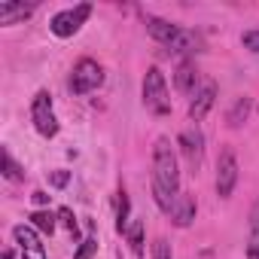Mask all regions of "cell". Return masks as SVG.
Wrapping results in <instances>:
<instances>
[{
    "label": "cell",
    "mask_w": 259,
    "mask_h": 259,
    "mask_svg": "<svg viewBox=\"0 0 259 259\" xmlns=\"http://www.w3.org/2000/svg\"><path fill=\"white\" fill-rule=\"evenodd\" d=\"M31 119H34V128L43 135V138H55L58 135V119H55V110H52V95L46 89H40L31 101Z\"/></svg>",
    "instance_id": "3957f363"
},
{
    "label": "cell",
    "mask_w": 259,
    "mask_h": 259,
    "mask_svg": "<svg viewBox=\"0 0 259 259\" xmlns=\"http://www.w3.org/2000/svg\"><path fill=\"white\" fill-rule=\"evenodd\" d=\"M31 198H34V204H37V207H46V204H49V198H52V195H46V192H43V189H37V192H34V195H31Z\"/></svg>",
    "instance_id": "484cf974"
},
{
    "label": "cell",
    "mask_w": 259,
    "mask_h": 259,
    "mask_svg": "<svg viewBox=\"0 0 259 259\" xmlns=\"http://www.w3.org/2000/svg\"><path fill=\"white\" fill-rule=\"evenodd\" d=\"M125 235H128V244H132V250L141 256V250H144V223H141V220H135L132 226H128V232H125Z\"/></svg>",
    "instance_id": "d6986e66"
},
{
    "label": "cell",
    "mask_w": 259,
    "mask_h": 259,
    "mask_svg": "<svg viewBox=\"0 0 259 259\" xmlns=\"http://www.w3.org/2000/svg\"><path fill=\"white\" fill-rule=\"evenodd\" d=\"M174 55H195V52H201V37L195 34V31H186V28H180L177 31V37L171 40V46H168Z\"/></svg>",
    "instance_id": "8fae6325"
},
{
    "label": "cell",
    "mask_w": 259,
    "mask_h": 259,
    "mask_svg": "<svg viewBox=\"0 0 259 259\" xmlns=\"http://www.w3.org/2000/svg\"><path fill=\"white\" fill-rule=\"evenodd\" d=\"M213 101H217V82H213V79H207V82L198 89V95L192 98V104H189V119L198 125V122H201V119L210 113Z\"/></svg>",
    "instance_id": "9c48e42d"
},
{
    "label": "cell",
    "mask_w": 259,
    "mask_h": 259,
    "mask_svg": "<svg viewBox=\"0 0 259 259\" xmlns=\"http://www.w3.org/2000/svg\"><path fill=\"white\" fill-rule=\"evenodd\" d=\"M67 180H70V171H52V174H49V183H52L55 189H64Z\"/></svg>",
    "instance_id": "cb8c5ba5"
},
{
    "label": "cell",
    "mask_w": 259,
    "mask_h": 259,
    "mask_svg": "<svg viewBox=\"0 0 259 259\" xmlns=\"http://www.w3.org/2000/svg\"><path fill=\"white\" fill-rule=\"evenodd\" d=\"M241 43H244V49H250V52H259V31H247V34L241 37Z\"/></svg>",
    "instance_id": "d4e9b609"
},
{
    "label": "cell",
    "mask_w": 259,
    "mask_h": 259,
    "mask_svg": "<svg viewBox=\"0 0 259 259\" xmlns=\"http://www.w3.org/2000/svg\"><path fill=\"white\" fill-rule=\"evenodd\" d=\"M4 177L7 180H25V171L19 168V162L13 159L10 150H4Z\"/></svg>",
    "instance_id": "ffe728a7"
},
{
    "label": "cell",
    "mask_w": 259,
    "mask_h": 259,
    "mask_svg": "<svg viewBox=\"0 0 259 259\" xmlns=\"http://www.w3.org/2000/svg\"><path fill=\"white\" fill-rule=\"evenodd\" d=\"M247 116H250V98H238V101H235V107L229 110L226 122H229L232 128H241V125L247 122Z\"/></svg>",
    "instance_id": "e0dca14e"
},
{
    "label": "cell",
    "mask_w": 259,
    "mask_h": 259,
    "mask_svg": "<svg viewBox=\"0 0 259 259\" xmlns=\"http://www.w3.org/2000/svg\"><path fill=\"white\" fill-rule=\"evenodd\" d=\"M153 259H171V244H168L165 238H159V241L153 244Z\"/></svg>",
    "instance_id": "603a6c76"
},
{
    "label": "cell",
    "mask_w": 259,
    "mask_h": 259,
    "mask_svg": "<svg viewBox=\"0 0 259 259\" xmlns=\"http://www.w3.org/2000/svg\"><path fill=\"white\" fill-rule=\"evenodd\" d=\"M153 198L162 213L171 217L174 201L180 198V171H177V156L168 138H159L153 147Z\"/></svg>",
    "instance_id": "6da1fadb"
},
{
    "label": "cell",
    "mask_w": 259,
    "mask_h": 259,
    "mask_svg": "<svg viewBox=\"0 0 259 259\" xmlns=\"http://www.w3.org/2000/svg\"><path fill=\"white\" fill-rule=\"evenodd\" d=\"M171 220H174V226H177V229L192 226V220H195V198H192V195H186V192H180V198L174 201Z\"/></svg>",
    "instance_id": "7c38bea8"
},
{
    "label": "cell",
    "mask_w": 259,
    "mask_h": 259,
    "mask_svg": "<svg viewBox=\"0 0 259 259\" xmlns=\"http://www.w3.org/2000/svg\"><path fill=\"white\" fill-rule=\"evenodd\" d=\"M89 16H92V4H79L76 10H61V13H55L52 22H49V28H52L55 37H73V34L82 28V22H85Z\"/></svg>",
    "instance_id": "5b68a950"
},
{
    "label": "cell",
    "mask_w": 259,
    "mask_h": 259,
    "mask_svg": "<svg viewBox=\"0 0 259 259\" xmlns=\"http://www.w3.org/2000/svg\"><path fill=\"white\" fill-rule=\"evenodd\" d=\"M34 13V4H16V0H4L0 4V25H19Z\"/></svg>",
    "instance_id": "4fadbf2b"
},
{
    "label": "cell",
    "mask_w": 259,
    "mask_h": 259,
    "mask_svg": "<svg viewBox=\"0 0 259 259\" xmlns=\"http://www.w3.org/2000/svg\"><path fill=\"white\" fill-rule=\"evenodd\" d=\"M101 82H104V70H101L98 61L82 58V61L73 64V73H70V92H73V95H89V92H95Z\"/></svg>",
    "instance_id": "277c9868"
},
{
    "label": "cell",
    "mask_w": 259,
    "mask_h": 259,
    "mask_svg": "<svg viewBox=\"0 0 259 259\" xmlns=\"http://www.w3.org/2000/svg\"><path fill=\"white\" fill-rule=\"evenodd\" d=\"M4 259H13V250H4Z\"/></svg>",
    "instance_id": "4316f807"
},
{
    "label": "cell",
    "mask_w": 259,
    "mask_h": 259,
    "mask_svg": "<svg viewBox=\"0 0 259 259\" xmlns=\"http://www.w3.org/2000/svg\"><path fill=\"white\" fill-rule=\"evenodd\" d=\"M95 253H98V238L92 235V238L79 241V247H76V256H73V259H92Z\"/></svg>",
    "instance_id": "7402d4cb"
},
{
    "label": "cell",
    "mask_w": 259,
    "mask_h": 259,
    "mask_svg": "<svg viewBox=\"0 0 259 259\" xmlns=\"http://www.w3.org/2000/svg\"><path fill=\"white\" fill-rule=\"evenodd\" d=\"M177 144H180V150H183V156H186V162H189V168L195 174L201 168V159H204V135H201V128L192 122L186 132L177 138Z\"/></svg>",
    "instance_id": "52a82bcc"
},
{
    "label": "cell",
    "mask_w": 259,
    "mask_h": 259,
    "mask_svg": "<svg viewBox=\"0 0 259 259\" xmlns=\"http://www.w3.org/2000/svg\"><path fill=\"white\" fill-rule=\"evenodd\" d=\"M247 259H259V201L250 210V235H247Z\"/></svg>",
    "instance_id": "2e32d148"
},
{
    "label": "cell",
    "mask_w": 259,
    "mask_h": 259,
    "mask_svg": "<svg viewBox=\"0 0 259 259\" xmlns=\"http://www.w3.org/2000/svg\"><path fill=\"white\" fill-rule=\"evenodd\" d=\"M174 85L183 95H198V67H195V61H180V67L174 70Z\"/></svg>",
    "instance_id": "30bf717a"
},
{
    "label": "cell",
    "mask_w": 259,
    "mask_h": 259,
    "mask_svg": "<svg viewBox=\"0 0 259 259\" xmlns=\"http://www.w3.org/2000/svg\"><path fill=\"white\" fill-rule=\"evenodd\" d=\"M177 31H180V25H171L165 19H147V34L153 40H159L162 46H171V40L177 37Z\"/></svg>",
    "instance_id": "5bb4252c"
},
{
    "label": "cell",
    "mask_w": 259,
    "mask_h": 259,
    "mask_svg": "<svg viewBox=\"0 0 259 259\" xmlns=\"http://www.w3.org/2000/svg\"><path fill=\"white\" fill-rule=\"evenodd\" d=\"M28 226H34V229L43 232V235H52V232H55V213H49V210H34V213L28 217Z\"/></svg>",
    "instance_id": "ac0fdd59"
},
{
    "label": "cell",
    "mask_w": 259,
    "mask_h": 259,
    "mask_svg": "<svg viewBox=\"0 0 259 259\" xmlns=\"http://www.w3.org/2000/svg\"><path fill=\"white\" fill-rule=\"evenodd\" d=\"M144 107L156 116H168L171 113V98H168V85H165V73L159 67H150L144 76Z\"/></svg>",
    "instance_id": "7a4b0ae2"
},
{
    "label": "cell",
    "mask_w": 259,
    "mask_h": 259,
    "mask_svg": "<svg viewBox=\"0 0 259 259\" xmlns=\"http://www.w3.org/2000/svg\"><path fill=\"white\" fill-rule=\"evenodd\" d=\"M58 220H61V223L67 226V232L73 235V241H79V223H76L73 210H70V207H61V210H58Z\"/></svg>",
    "instance_id": "44dd1931"
},
{
    "label": "cell",
    "mask_w": 259,
    "mask_h": 259,
    "mask_svg": "<svg viewBox=\"0 0 259 259\" xmlns=\"http://www.w3.org/2000/svg\"><path fill=\"white\" fill-rule=\"evenodd\" d=\"M235 183H238V159H235L232 147H223V153L217 159V195L229 198Z\"/></svg>",
    "instance_id": "8992f818"
},
{
    "label": "cell",
    "mask_w": 259,
    "mask_h": 259,
    "mask_svg": "<svg viewBox=\"0 0 259 259\" xmlns=\"http://www.w3.org/2000/svg\"><path fill=\"white\" fill-rule=\"evenodd\" d=\"M13 238H16V244H19V250H22L25 259H46V250H43V244H40L34 226H25V223L16 226V229H13Z\"/></svg>",
    "instance_id": "ba28073f"
},
{
    "label": "cell",
    "mask_w": 259,
    "mask_h": 259,
    "mask_svg": "<svg viewBox=\"0 0 259 259\" xmlns=\"http://www.w3.org/2000/svg\"><path fill=\"white\" fill-rule=\"evenodd\" d=\"M128 213H132V201H128V192H125V189H119V192H116V232H119V235H125L128 226H132Z\"/></svg>",
    "instance_id": "9a60e30c"
}]
</instances>
